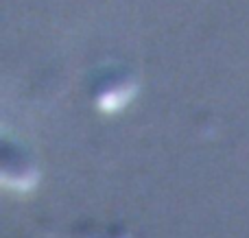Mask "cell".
Instances as JSON below:
<instances>
[{"label":"cell","mask_w":249,"mask_h":238,"mask_svg":"<svg viewBox=\"0 0 249 238\" xmlns=\"http://www.w3.org/2000/svg\"><path fill=\"white\" fill-rule=\"evenodd\" d=\"M133 96V85H118L114 90L105 92L99 99V107L103 112H118L123 105H127V101Z\"/></svg>","instance_id":"6da1fadb"}]
</instances>
